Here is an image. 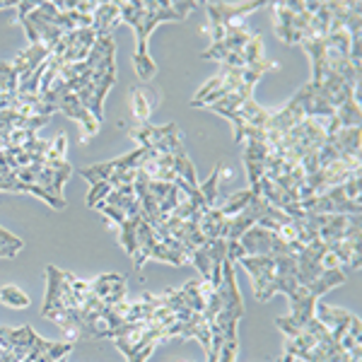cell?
<instances>
[{
  "instance_id": "6da1fadb",
  "label": "cell",
  "mask_w": 362,
  "mask_h": 362,
  "mask_svg": "<svg viewBox=\"0 0 362 362\" xmlns=\"http://www.w3.org/2000/svg\"><path fill=\"white\" fill-rule=\"evenodd\" d=\"M116 85V44L114 37H97L90 56L83 63L63 66L49 85L37 92L42 116L63 112L83 124L87 140L95 136L104 119V97Z\"/></svg>"
},
{
  "instance_id": "7a4b0ae2",
  "label": "cell",
  "mask_w": 362,
  "mask_h": 362,
  "mask_svg": "<svg viewBox=\"0 0 362 362\" xmlns=\"http://www.w3.org/2000/svg\"><path fill=\"white\" fill-rule=\"evenodd\" d=\"M360 128H341L319 150L302 160L305 181L300 189V206L324 191L341 186L343 181L360 177Z\"/></svg>"
},
{
  "instance_id": "3957f363",
  "label": "cell",
  "mask_w": 362,
  "mask_h": 362,
  "mask_svg": "<svg viewBox=\"0 0 362 362\" xmlns=\"http://www.w3.org/2000/svg\"><path fill=\"white\" fill-rule=\"evenodd\" d=\"M362 5L355 0H326V3H312V0H280L273 3V20H276V34L285 44H305L312 39L329 37V34L346 29L348 17L360 10Z\"/></svg>"
},
{
  "instance_id": "277c9868",
  "label": "cell",
  "mask_w": 362,
  "mask_h": 362,
  "mask_svg": "<svg viewBox=\"0 0 362 362\" xmlns=\"http://www.w3.org/2000/svg\"><path fill=\"white\" fill-rule=\"evenodd\" d=\"M196 8L194 0L189 3H160V0H119V20L126 22L136 29V56H133V66L140 80L155 78L157 66L148 54L150 34L162 22H184L191 10Z\"/></svg>"
},
{
  "instance_id": "5b68a950",
  "label": "cell",
  "mask_w": 362,
  "mask_h": 362,
  "mask_svg": "<svg viewBox=\"0 0 362 362\" xmlns=\"http://www.w3.org/2000/svg\"><path fill=\"white\" fill-rule=\"evenodd\" d=\"M235 264L230 259L223 266V280L218 288L210 290L208 302H206V314L208 329H210V348H208V362L218 360V353L223 348V343L230 336H237L239 321L244 319V300L239 295L237 285V271Z\"/></svg>"
},
{
  "instance_id": "8992f818",
  "label": "cell",
  "mask_w": 362,
  "mask_h": 362,
  "mask_svg": "<svg viewBox=\"0 0 362 362\" xmlns=\"http://www.w3.org/2000/svg\"><path fill=\"white\" fill-rule=\"evenodd\" d=\"M13 8L25 27L29 44H42L49 51L73 29L92 27V15L80 13L78 3H73L70 10H61L56 3H15Z\"/></svg>"
},
{
  "instance_id": "52a82bcc",
  "label": "cell",
  "mask_w": 362,
  "mask_h": 362,
  "mask_svg": "<svg viewBox=\"0 0 362 362\" xmlns=\"http://www.w3.org/2000/svg\"><path fill=\"white\" fill-rule=\"evenodd\" d=\"M17 181L29 186L37 198H42L46 206L63 210L66 198H63V186L73 177V165L66 160V136H58L54 140V150L39 165H29L22 169H10Z\"/></svg>"
},
{
  "instance_id": "ba28073f",
  "label": "cell",
  "mask_w": 362,
  "mask_h": 362,
  "mask_svg": "<svg viewBox=\"0 0 362 362\" xmlns=\"http://www.w3.org/2000/svg\"><path fill=\"white\" fill-rule=\"evenodd\" d=\"M119 239L121 247L126 249V254L133 259V266L143 268L145 261H165L169 266H186L189 259L177 254L157 237V232L153 230V225L143 218V213H133L121 218L119 223Z\"/></svg>"
},
{
  "instance_id": "9c48e42d",
  "label": "cell",
  "mask_w": 362,
  "mask_h": 362,
  "mask_svg": "<svg viewBox=\"0 0 362 362\" xmlns=\"http://www.w3.org/2000/svg\"><path fill=\"white\" fill-rule=\"evenodd\" d=\"M305 51L312 58V83H317L324 75H341L350 83L360 85V66L353 63L350 56V34L346 29L329 34V37L305 42Z\"/></svg>"
},
{
  "instance_id": "30bf717a",
  "label": "cell",
  "mask_w": 362,
  "mask_h": 362,
  "mask_svg": "<svg viewBox=\"0 0 362 362\" xmlns=\"http://www.w3.org/2000/svg\"><path fill=\"white\" fill-rule=\"evenodd\" d=\"M343 283H346V273H343L341 268H326L312 285H300L295 293H290L288 295L290 314L288 317L276 319V326L283 331V336L290 338V336H295L297 331L305 329L309 321L314 319V307H317L319 297Z\"/></svg>"
},
{
  "instance_id": "8fae6325",
  "label": "cell",
  "mask_w": 362,
  "mask_h": 362,
  "mask_svg": "<svg viewBox=\"0 0 362 362\" xmlns=\"http://www.w3.org/2000/svg\"><path fill=\"white\" fill-rule=\"evenodd\" d=\"M92 290L87 280L68 271H61L58 266H46V297L42 307V317L51 321H61L66 314L75 312L90 300Z\"/></svg>"
},
{
  "instance_id": "7c38bea8",
  "label": "cell",
  "mask_w": 362,
  "mask_h": 362,
  "mask_svg": "<svg viewBox=\"0 0 362 362\" xmlns=\"http://www.w3.org/2000/svg\"><path fill=\"white\" fill-rule=\"evenodd\" d=\"M278 63L268 61L264 66H254V68H230L223 66L215 78H210L201 90L196 92V97L191 99V107H210L218 99H223L227 95H237V92H254L256 83L264 78V73L268 70H276Z\"/></svg>"
},
{
  "instance_id": "4fadbf2b",
  "label": "cell",
  "mask_w": 362,
  "mask_h": 362,
  "mask_svg": "<svg viewBox=\"0 0 362 362\" xmlns=\"http://www.w3.org/2000/svg\"><path fill=\"white\" fill-rule=\"evenodd\" d=\"M133 191H136L138 201H140V213L143 218L153 225V230L160 235L162 225L169 218L174 208L181 203V191L174 184L167 181H153L148 179L143 172H138L136 181H133Z\"/></svg>"
},
{
  "instance_id": "5bb4252c",
  "label": "cell",
  "mask_w": 362,
  "mask_h": 362,
  "mask_svg": "<svg viewBox=\"0 0 362 362\" xmlns=\"http://www.w3.org/2000/svg\"><path fill=\"white\" fill-rule=\"evenodd\" d=\"M208 32L213 37V44L206 54H201L203 61H218L230 68H247L244 66V46L251 39L247 17H237L225 25H208Z\"/></svg>"
},
{
  "instance_id": "9a60e30c",
  "label": "cell",
  "mask_w": 362,
  "mask_h": 362,
  "mask_svg": "<svg viewBox=\"0 0 362 362\" xmlns=\"http://www.w3.org/2000/svg\"><path fill=\"white\" fill-rule=\"evenodd\" d=\"M148 155H150V148L138 145V150L116 157V160H112V162H99V165L80 169V177H83L85 181H90V184H109L112 189L131 186L133 181H136L138 172L143 169Z\"/></svg>"
},
{
  "instance_id": "2e32d148",
  "label": "cell",
  "mask_w": 362,
  "mask_h": 362,
  "mask_svg": "<svg viewBox=\"0 0 362 362\" xmlns=\"http://www.w3.org/2000/svg\"><path fill=\"white\" fill-rule=\"evenodd\" d=\"M305 213L317 215H360V177L343 181L341 186L324 191L302 203Z\"/></svg>"
},
{
  "instance_id": "e0dca14e",
  "label": "cell",
  "mask_w": 362,
  "mask_h": 362,
  "mask_svg": "<svg viewBox=\"0 0 362 362\" xmlns=\"http://www.w3.org/2000/svg\"><path fill=\"white\" fill-rule=\"evenodd\" d=\"M97 42V32L92 27L73 29L66 37H61L54 44V49L49 51V58L58 66H73V63H83L90 56L92 46Z\"/></svg>"
},
{
  "instance_id": "ac0fdd59",
  "label": "cell",
  "mask_w": 362,
  "mask_h": 362,
  "mask_svg": "<svg viewBox=\"0 0 362 362\" xmlns=\"http://www.w3.org/2000/svg\"><path fill=\"white\" fill-rule=\"evenodd\" d=\"M314 317H317L324 329L334 336V341L341 343L343 336L350 334V331L360 329V317L348 309H338V307H329V305H319L314 307Z\"/></svg>"
},
{
  "instance_id": "d6986e66",
  "label": "cell",
  "mask_w": 362,
  "mask_h": 362,
  "mask_svg": "<svg viewBox=\"0 0 362 362\" xmlns=\"http://www.w3.org/2000/svg\"><path fill=\"white\" fill-rule=\"evenodd\" d=\"M92 293H95L97 300H102L104 305H119V302L126 300L128 293V280L121 276V273H102L90 283Z\"/></svg>"
},
{
  "instance_id": "ffe728a7",
  "label": "cell",
  "mask_w": 362,
  "mask_h": 362,
  "mask_svg": "<svg viewBox=\"0 0 362 362\" xmlns=\"http://www.w3.org/2000/svg\"><path fill=\"white\" fill-rule=\"evenodd\" d=\"M259 8V0H247V3H206L208 25H225V22H232L237 17H247Z\"/></svg>"
},
{
  "instance_id": "44dd1931",
  "label": "cell",
  "mask_w": 362,
  "mask_h": 362,
  "mask_svg": "<svg viewBox=\"0 0 362 362\" xmlns=\"http://www.w3.org/2000/svg\"><path fill=\"white\" fill-rule=\"evenodd\" d=\"M268 153H271V148H268L266 143H259V140H244L242 160H244V169H247V177H249V186H256V181L261 179Z\"/></svg>"
},
{
  "instance_id": "7402d4cb",
  "label": "cell",
  "mask_w": 362,
  "mask_h": 362,
  "mask_svg": "<svg viewBox=\"0 0 362 362\" xmlns=\"http://www.w3.org/2000/svg\"><path fill=\"white\" fill-rule=\"evenodd\" d=\"M119 20V3H97V10L92 13V29L97 37H112Z\"/></svg>"
},
{
  "instance_id": "603a6c76",
  "label": "cell",
  "mask_w": 362,
  "mask_h": 362,
  "mask_svg": "<svg viewBox=\"0 0 362 362\" xmlns=\"http://www.w3.org/2000/svg\"><path fill=\"white\" fill-rule=\"evenodd\" d=\"M251 201V189H242V191H235V194L225 196V198H218V203H215V208H218V213L223 215V218H235L237 213H242L244 206Z\"/></svg>"
},
{
  "instance_id": "cb8c5ba5",
  "label": "cell",
  "mask_w": 362,
  "mask_h": 362,
  "mask_svg": "<svg viewBox=\"0 0 362 362\" xmlns=\"http://www.w3.org/2000/svg\"><path fill=\"white\" fill-rule=\"evenodd\" d=\"M0 305L25 309V307H29V297L22 293L17 285H3V288H0Z\"/></svg>"
},
{
  "instance_id": "d4e9b609",
  "label": "cell",
  "mask_w": 362,
  "mask_h": 362,
  "mask_svg": "<svg viewBox=\"0 0 362 362\" xmlns=\"http://www.w3.org/2000/svg\"><path fill=\"white\" fill-rule=\"evenodd\" d=\"M22 247H25V242L20 237H15L13 232L0 227V259H15Z\"/></svg>"
},
{
  "instance_id": "484cf974",
  "label": "cell",
  "mask_w": 362,
  "mask_h": 362,
  "mask_svg": "<svg viewBox=\"0 0 362 362\" xmlns=\"http://www.w3.org/2000/svg\"><path fill=\"white\" fill-rule=\"evenodd\" d=\"M133 109H136V116H138L140 124H148V119H150V102H148V97H145L140 90H136V95H133Z\"/></svg>"
},
{
  "instance_id": "4316f807",
  "label": "cell",
  "mask_w": 362,
  "mask_h": 362,
  "mask_svg": "<svg viewBox=\"0 0 362 362\" xmlns=\"http://www.w3.org/2000/svg\"><path fill=\"white\" fill-rule=\"evenodd\" d=\"M295 360H297V358H293L290 353H283V355L278 358V362H295Z\"/></svg>"
},
{
  "instance_id": "83f0119b",
  "label": "cell",
  "mask_w": 362,
  "mask_h": 362,
  "mask_svg": "<svg viewBox=\"0 0 362 362\" xmlns=\"http://www.w3.org/2000/svg\"><path fill=\"white\" fill-rule=\"evenodd\" d=\"M0 8H13V3H0Z\"/></svg>"
}]
</instances>
